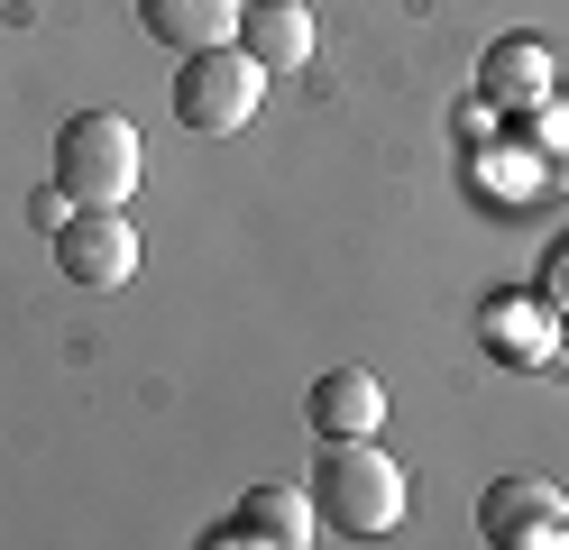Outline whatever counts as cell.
<instances>
[{
    "instance_id": "cell-12",
    "label": "cell",
    "mask_w": 569,
    "mask_h": 550,
    "mask_svg": "<svg viewBox=\"0 0 569 550\" xmlns=\"http://www.w3.org/2000/svg\"><path fill=\"white\" fill-rule=\"evenodd\" d=\"M469 183H478V202H506V211H523V202H542V183H560L532 147H478L469 157Z\"/></svg>"
},
{
    "instance_id": "cell-3",
    "label": "cell",
    "mask_w": 569,
    "mask_h": 550,
    "mask_svg": "<svg viewBox=\"0 0 569 550\" xmlns=\"http://www.w3.org/2000/svg\"><path fill=\"white\" fill-rule=\"evenodd\" d=\"M267 83H276V73L248 56L239 37H230V47H202V56H184V73H174V120L202 129V138H230V129L258 120Z\"/></svg>"
},
{
    "instance_id": "cell-14",
    "label": "cell",
    "mask_w": 569,
    "mask_h": 550,
    "mask_svg": "<svg viewBox=\"0 0 569 550\" xmlns=\"http://www.w3.org/2000/svg\"><path fill=\"white\" fill-rule=\"evenodd\" d=\"M542 303H551V312H569V239L542 257Z\"/></svg>"
},
{
    "instance_id": "cell-1",
    "label": "cell",
    "mask_w": 569,
    "mask_h": 550,
    "mask_svg": "<svg viewBox=\"0 0 569 550\" xmlns=\"http://www.w3.org/2000/svg\"><path fill=\"white\" fill-rule=\"evenodd\" d=\"M138 174H148V138H138L120 110H74V120L56 129V183H64V202H101V211H120L138 193Z\"/></svg>"
},
{
    "instance_id": "cell-8",
    "label": "cell",
    "mask_w": 569,
    "mask_h": 550,
    "mask_svg": "<svg viewBox=\"0 0 569 550\" xmlns=\"http://www.w3.org/2000/svg\"><path fill=\"white\" fill-rule=\"evenodd\" d=\"M478 101L496 110V120H532V110L551 101V47H542V37H506V47H487Z\"/></svg>"
},
{
    "instance_id": "cell-11",
    "label": "cell",
    "mask_w": 569,
    "mask_h": 550,
    "mask_svg": "<svg viewBox=\"0 0 569 550\" xmlns=\"http://www.w3.org/2000/svg\"><path fill=\"white\" fill-rule=\"evenodd\" d=\"M312 37H322V28H312L303 0H258V10L239 19V47L258 56L267 73H303L312 64Z\"/></svg>"
},
{
    "instance_id": "cell-2",
    "label": "cell",
    "mask_w": 569,
    "mask_h": 550,
    "mask_svg": "<svg viewBox=\"0 0 569 550\" xmlns=\"http://www.w3.org/2000/svg\"><path fill=\"white\" fill-rule=\"evenodd\" d=\"M312 504H322V523L349 532V541H386L405 523V468L377 450V440H331L322 477H312Z\"/></svg>"
},
{
    "instance_id": "cell-9",
    "label": "cell",
    "mask_w": 569,
    "mask_h": 550,
    "mask_svg": "<svg viewBox=\"0 0 569 550\" xmlns=\"http://www.w3.org/2000/svg\"><path fill=\"white\" fill-rule=\"evenodd\" d=\"M312 431L322 440H377V422H386V386L368 377V367H331V377H312Z\"/></svg>"
},
{
    "instance_id": "cell-4",
    "label": "cell",
    "mask_w": 569,
    "mask_h": 550,
    "mask_svg": "<svg viewBox=\"0 0 569 550\" xmlns=\"http://www.w3.org/2000/svg\"><path fill=\"white\" fill-rule=\"evenodd\" d=\"M478 532L496 550H560L569 541V504H560V487H542V477H496V487L478 496Z\"/></svg>"
},
{
    "instance_id": "cell-7",
    "label": "cell",
    "mask_w": 569,
    "mask_h": 550,
    "mask_svg": "<svg viewBox=\"0 0 569 550\" xmlns=\"http://www.w3.org/2000/svg\"><path fill=\"white\" fill-rule=\"evenodd\" d=\"M478 349L506 358V367H551V358H560V312L542 303V293H487Z\"/></svg>"
},
{
    "instance_id": "cell-5",
    "label": "cell",
    "mask_w": 569,
    "mask_h": 550,
    "mask_svg": "<svg viewBox=\"0 0 569 550\" xmlns=\"http://www.w3.org/2000/svg\"><path fill=\"white\" fill-rule=\"evenodd\" d=\"M56 267L74 276L83 293H111V284H129V276H138V230H129L120 211L83 202V211L56 230Z\"/></svg>"
},
{
    "instance_id": "cell-13",
    "label": "cell",
    "mask_w": 569,
    "mask_h": 550,
    "mask_svg": "<svg viewBox=\"0 0 569 550\" xmlns=\"http://www.w3.org/2000/svg\"><path fill=\"white\" fill-rule=\"evenodd\" d=\"M532 157H542L551 174H569V101H542V110H532Z\"/></svg>"
},
{
    "instance_id": "cell-6",
    "label": "cell",
    "mask_w": 569,
    "mask_h": 550,
    "mask_svg": "<svg viewBox=\"0 0 569 550\" xmlns=\"http://www.w3.org/2000/svg\"><path fill=\"white\" fill-rule=\"evenodd\" d=\"M312 523H322V504L295 496L284 477H267V487H248L221 523H211V541H221V550H303Z\"/></svg>"
},
{
    "instance_id": "cell-10",
    "label": "cell",
    "mask_w": 569,
    "mask_h": 550,
    "mask_svg": "<svg viewBox=\"0 0 569 550\" xmlns=\"http://www.w3.org/2000/svg\"><path fill=\"white\" fill-rule=\"evenodd\" d=\"M239 0H138V28L157 37V47H184V56H202V47H230L239 37Z\"/></svg>"
}]
</instances>
